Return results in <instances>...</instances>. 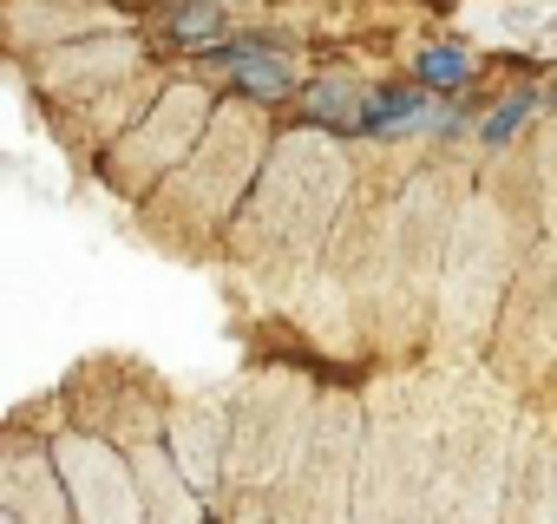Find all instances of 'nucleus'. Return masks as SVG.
<instances>
[{"label":"nucleus","mask_w":557,"mask_h":524,"mask_svg":"<svg viewBox=\"0 0 557 524\" xmlns=\"http://www.w3.org/2000/svg\"><path fill=\"white\" fill-rule=\"evenodd\" d=\"M524 112H531V99H505V105H498V118H492V125H485V138H492V145H498V138H511V132H518V118H524Z\"/></svg>","instance_id":"6"},{"label":"nucleus","mask_w":557,"mask_h":524,"mask_svg":"<svg viewBox=\"0 0 557 524\" xmlns=\"http://www.w3.org/2000/svg\"><path fill=\"white\" fill-rule=\"evenodd\" d=\"M216 27H223V8H216V0H177L171 34H184V40H210Z\"/></svg>","instance_id":"4"},{"label":"nucleus","mask_w":557,"mask_h":524,"mask_svg":"<svg viewBox=\"0 0 557 524\" xmlns=\"http://www.w3.org/2000/svg\"><path fill=\"white\" fill-rule=\"evenodd\" d=\"M361 105H368V99H361L348 79H322V86L309 92V112H315L322 125H361Z\"/></svg>","instance_id":"3"},{"label":"nucleus","mask_w":557,"mask_h":524,"mask_svg":"<svg viewBox=\"0 0 557 524\" xmlns=\"http://www.w3.org/2000/svg\"><path fill=\"white\" fill-rule=\"evenodd\" d=\"M472 66H466V53H453V47H433V53H420V86H459Z\"/></svg>","instance_id":"5"},{"label":"nucleus","mask_w":557,"mask_h":524,"mask_svg":"<svg viewBox=\"0 0 557 524\" xmlns=\"http://www.w3.org/2000/svg\"><path fill=\"white\" fill-rule=\"evenodd\" d=\"M210 60H216V66H236V73H243V86H249V92H262V99L289 92V66L275 60V53H262V47H216Z\"/></svg>","instance_id":"1"},{"label":"nucleus","mask_w":557,"mask_h":524,"mask_svg":"<svg viewBox=\"0 0 557 524\" xmlns=\"http://www.w3.org/2000/svg\"><path fill=\"white\" fill-rule=\"evenodd\" d=\"M420 118V86H387L361 105V132H400Z\"/></svg>","instance_id":"2"}]
</instances>
